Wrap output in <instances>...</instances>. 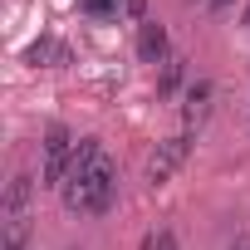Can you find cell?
<instances>
[{"instance_id": "6da1fadb", "label": "cell", "mask_w": 250, "mask_h": 250, "mask_svg": "<svg viewBox=\"0 0 250 250\" xmlns=\"http://www.w3.org/2000/svg\"><path fill=\"white\" fill-rule=\"evenodd\" d=\"M118 196V167L108 157H98L93 167H79L69 182H64V201L69 211H83V216H103Z\"/></svg>"}, {"instance_id": "7a4b0ae2", "label": "cell", "mask_w": 250, "mask_h": 250, "mask_svg": "<svg viewBox=\"0 0 250 250\" xmlns=\"http://www.w3.org/2000/svg\"><path fill=\"white\" fill-rule=\"evenodd\" d=\"M74 152H79L74 133L54 123V128L44 133V187H64L74 177Z\"/></svg>"}, {"instance_id": "3957f363", "label": "cell", "mask_w": 250, "mask_h": 250, "mask_svg": "<svg viewBox=\"0 0 250 250\" xmlns=\"http://www.w3.org/2000/svg\"><path fill=\"white\" fill-rule=\"evenodd\" d=\"M187 157H191V128L177 133V138H167V143H157V152L147 157V182H152V187H167V182L182 172Z\"/></svg>"}, {"instance_id": "277c9868", "label": "cell", "mask_w": 250, "mask_h": 250, "mask_svg": "<svg viewBox=\"0 0 250 250\" xmlns=\"http://www.w3.org/2000/svg\"><path fill=\"white\" fill-rule=\"evenodd\" d=\"M211 113H216V83H211V79H191L187 93H182V118H187V128L206 123Z\"/></svg>"}, {"instance_id": "5b68a950", "label": "cell", "mask_w": 250, "mask_h": 250, "mask_svg": "<svg viewBox=\"0 0 250 250\" xmlns=\"http://www.w3.org/2000/svg\"><path fill=\"white\" fill-rule=\"evenodd\" d=\"M138 59H143V64H167V59H172L167 30H162L157 20H143V25H138Z\"/></svg>"}, {"instance_id": "8992f818", "label": "cell", "mask_w": 250, "mask_h": 250, "mask_svg": "<svg viewBox=\"0 0 250 250\" xmlns=\"http://www.w3.org/2000/svg\"><path fill=\"white\" fill-rule=\"evenodd\" d=\"M30 196H35V177H30V172H15L10 187H5V206H0V211H5V221L25 216V211H30Z\"/></svg>"}, {"instance_id": "52a82bcc", "label": "cell", "mask_w": 250, "mask_h": 250, "mask_svg": "<svg viewBox=\"0 0 250 250\" xmlns=\"http://www.w3.org/2000/svg\"><path fill=\"white\" fill-rule=\"evenodd\" d=\"M187 83H191V79H187V59L172 54V59L162 64V74H157V98H177V93H187Z\"/></svg>"}, {"instance_id": "ba28073f", "label": "cell", "mask_w": 250, "mask_h": 250, "mask_svg": "<svg viewBox=\"0 0 250 250\" xmlns=\"http://www.w3.org/2000/svg\"><path fill=\"white\" fill-rule=\"evenodd\" d=\"M30 64H69V49L54 40V35H44V40H35L30 44V54H25Z\"/></svg>"}, {"instance_id": "9c48e42d", "label": "cell", "mask_w": 250, "mask_h": 250, "mask_svg": "<svg viewBox=\"0 0 250 250\" xmlns=\"http://www.w3.org/2000/svg\"><path fill=\"white\" fill-rule=\"evenodd\" d=\"M30 245V216L5 221V235H0V250H25Z\"/></svg>"}, {"instance_id": "30bf717a", "label": "cell", "mask_w": 250, "mask_h": 250, "mask_svg": "<svg viewBox=\"0 0 250 250\" xmlns=\"http://www.w3.org/2000/svg\"><path fill=\"white\" fill-rule=\"evenodd\" d=\"M143 250H177V235H172V230H152V235L143 240Z\"/></svg>"}, {"instance_id": "8fae6325", "label": "cell", "mask_w": 250, "mask_h": 250, "mask_svg": "<svg viewBox=\"0 0 250 250\" xmlns=\"http://www.w3.org/2000/svg\"><path fill=\"white\" fill-rule=\"evenodd\" d=\"M206 10L211 15H226V10H235V0H206Z\"/></svg>"}, {"instance_id": "7c38bea8", "label": "cell", "mask_w": 250, "mask_h": 250, "mask_svg": "<svg viewBox=\"0 0 250 250\" xmlns=\"http://www.w3.org/2000/svg\"><path fill=\"white\" fill-rule=\"evenodd\" d=\"M230 250H250V240H245V235H240V240H230Z\"/></svg>"}, {"instance_id": "4fadbf2b", "label": "cell", "mask_w": 250, "mask_h": 250, "mask_svg": "<svg viewBox=\"0 0 250 250\" xmlns=\"http://www.w3.org/2000/svg\"><path fill=\"white\" fill-rule=\"evenodd\" d=\"M245 30H250V5H245Z\"/></svg>"}]
</instances>
